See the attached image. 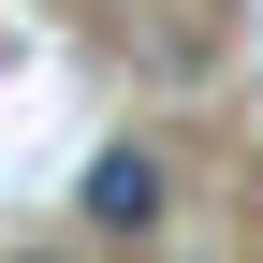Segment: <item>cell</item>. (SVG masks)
I'll return each mask as SVG.
<instances>
[{
  "label": "cell",
  "mask_w": 263,
  "mask_h": 263,
  "mask_svg": "<svg viewBox=\"0 0 263 263\" xmlns=\"http://www.w3.org/2000/svg\"><path fill=\"white\" fill-rule=\"evenodd\" d=\"M15 263H73V249H15Z\"/></svg>",
  "instance_id": "7a4b0ae2"
},
{
  "label": "cell",
  "mask_w": 263,
  "mask_h": 263,
  "mask_svg": "<svg viewBox=\"0 0 263 263\" xmlns=\"http://www.w3.org/2000/svg\"><path fill=\"white\" fill-rule=\"evenodd\" d=\"M73 205H88V234H117V249H132V234H161V161H146V146H103Z\"/></svg>",
  "instance_id": "6da1fadb"
}]
</instances>
